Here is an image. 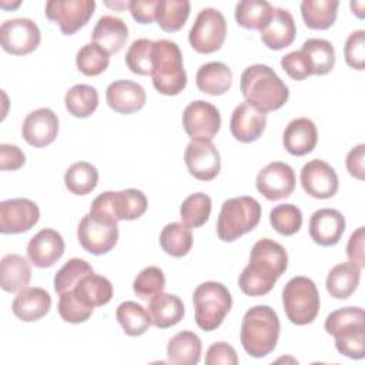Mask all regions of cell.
Listing matches in <instances>:
<instances>
[{
	"instance_id": "17",
	"label": "cell",
	"mask_w": 365,
	"mask_h": 365,
	"mask_svg": "<svg viewBox=\"0 0 365 365\" xmlns=\"http://www.w3.org/2000/svg\"><path fill=\"white\" fill-rule=\"evenodd\" d=\"M184 161L190 174L200 181L214 180L221 170L220 153L211 141L191 140L185 147Z\"/></svg>"
},
{
	"instance_id": "42",
	"label": "cell",
	"mask_w": 365,
	"mask_h": 365,
	"mask_svg": "<svg viewBox=\"0 0 365 365\" xmlns=\"http://www.w3.org/2000/svg\"><path fill=\"white\" fill-rule=\"evenodd\" d=\"M211 215V198L204 192H194L188 195L181 207L180 217L182 224L190 228H198L204 225Z\"/></svg>"
},
{
	"instance_id": "16",
	"label": "cell",
	"mask_w": 365,
	"mask_h": 365,
	"mask_svg": "<svg viewBox=\"0 0 365 365\" xmlns=\"http://www.w3.org/2000/svg\"><path fill=\"white\" fill-rule=\"evenodd\" d=\"M255 185L267 200L278 201L292 194L295 188V173L287 163L272 161L258 173Z\"/></svg>"
},
{
	"instance_id": "18",
	"label": "cell",
	"mask_w": 365,
	"mask_h": 365,
	"mask_svg": "<svg viewBox=\"0 0 365 365\" xmlns=\"http://www.w3.org/2000/svg\"><path fill=\"white\" fill-rule=\"evenodd\" d=\"M304 191L318 200H327L338 191V175L335 170L325 161L314 158L308 161L299 174Z\"/></svg>"
},
{
	"instance_id": "8",
	"label": "cell",
	"mask_w": 365,
	"mask_h": 365,
	"mask_svg": "<svg viewBox=\"0 0 365 365\" xmlns=\"http://www.w3.org/2000/svg\"><path fill=\"white\" fill-rule=\"evenodd\" d=\"M147 197L137 188L123 191H106L94 198L90 214L107 221H131L147 211Z\"/></svg>"
},
{
	"instance_id": "20",
	"label": "cell",
	"mask_w": 365,
	"mask_h": 365,
	"mask_svg": "<svg viewBox=\"0 0 365 365\" xmlns=\"http://www.w3.org/2000/svg\"><path fill=\"white\" fill-rule=\"evenodd\" d=\"M64 254V240L53 228H43L31 237L27 245L29 261L38 268L53 267Z\"/></svg>"
},
{
	"instance_id": "52",
	"label": "cell",
	"mask_w": 365,
	"mask_h": 365,
	"mask_svg": "<svg viewBox=\"0 0 365 365\" xmlns=\"http://www.w3.org/2000/svg\"><path fill=\"white\" fill-rule=\"evenodd\" d=\"M26 163L24 153L13 144H0V170L14 171L23 167Z\"/></svg>"
},
{
	"instance_id": "27",
	"label": "cell",
	"mask_w": 365,
	"mask_h": 365,
	"mask_svg": "<svg viewBox=\"0 0 365 365\" xmlns=\"http://www.w3.org/2000/svg\"><path fill=\"white\" fill-rule=\"evenodd\" d=\"M70 292L74 298L87 308L106 305L113 298V284L108 278L90 272L84 275Z\"/></svg>"
},
{
	"instance_id": "6",
	"label": "cell",
	"mask_w": 365,
	"mask_h": 365,
	"mask_svg": "<svg viewBox=\"0 0 365 365\" xmlns=\"http://www.w3.org/2000/svg\"><path fill=\"white\" fill-rule=\"evenodd\" d=\"M261 220L259 202L247 195L228 198L222 202L217 220V235L221 241L231 242L254 230Z\"/></svg>"
},
{
	"instance_id": "10",
	"label": "cell",
	"mask_w": 365,
	"mask_h": 365,
	"mask_svg": "<svg viewBox=\"0 0 365 365\" xmlns=\"http://www.w3.org/2000/svg\"><path fill=\"white\" fill-rule=\"evenodd\" d=\"M227 36V21L222 13L212 7L202 9L188 33V41L197 53L210 54L221 48Z\"/></svg>"
},
{
	"instance_id": "22",
	"label": "cell",
	"mask_w": 365,
	"mask_h": 365,
	"mask_svg": "<svg viewBox=\"0 0 365 365\" xmlns=\"http://www.w3.org/2000/svg\"><path fill=\"white\" fill-rule=\"evenodd\" d=\"M308 231L315 244L332 247L341 240L345 231V218L335 208L317 210L309 218Z\"/></svg>"
},
{
	"instance_id": "4",
	"label": "cell",
	"mask_w": 365,
	"mask_h": 365,
	"mask_svg": "<svg viewBox=\"0 0 365 365\" xmlns=\"http://www.w3.org/2000/svg\"><path fill=\"white\" fill-rule=\"evenodd\" d=\"M325 331L335 338L339 354L351 359L365 356V312L359 307L332 311L325 319Z\"/></svg>"
},
{
	"instance_id": "49",
	"label": "cell",
	"mask_w": 365,
	"mask_h": 365,
	"mask_svg": "<svg viewBox=\"0 0 365 365\" xmlns=\"http://www.w3.org/2000/svg\"><path fill=\"white\" fill-rule=\"evenodd\" d=\"M344 56L349 67L355 70L365 68V31L364 30L352 31L348 36L344 47Z\"/></svg>"
},
{
	"instance_id": "51",
	"label": "cell",
	"mask_w": 365,
	"mask_h": 365,
	"mask_svg": "<svg viewBox=\"0 0 365 365\" xmlns=\"http://www.w3.org/2000/svg\"><path fill=\"white\" fill-rule=\"evenodd\" d=\"M205 364L207 365H237L238 356L232 345L220 341L207 349L205 354Z\"/></svg>"
},
{
	"instance_id": "1",
	"label": "cell",
	"mask_w": 365,
	"mask_h": 365,
	"mask_svg": "<svg viewBox=\"0 0 365 365\" xmlns=\"http://www.w3.org/2000/svg\"><path fill=\"white\" fill-rule=\"evenodd\" d=\"M288 267L285 248L271 238L257 241L250 254V262L238 278L240 289L250 297L268 294Z\"/></svg>"
},
{
	"instance_id": "30",
	"label": "cell",
	"mask_w": 365,
	"mask_h": 365,
	"mask_svg": "<svg viewBox=\"0 0 365 365\" xmlns=\"http://www.w3.org/2000/svg\"><path fill=\"white\" fill-rule=\"evenodd\" d=\"M31 278L30 262L19 254H7L0 261V287L6 292H20Z\"/></svg>"
},
{
	"instance_id": "26",
	"label": "cell",
	"mask_w": 365,
	"mask_h": 365,
	"mask_svg": "<svg viewBox=\"0 0 365 365\" xmlns=\"http://www.w3.org/2000/svg\"><path fill=\"white\" fill-rule=\"evenodd\" d=\"M51 307L50 294L40 287H27L17 292L13 299V314L24 322H33L43 318Z\"/></svg>"
},
{
	"instance_id": "41",
	"label": "cell",
	"mask_w": 365,
	"mask_h": 365,
	"mask_svg": "<svg viewBox=\"0 0 365 365\" xmlns=\"http://www.w3.org/2000/svg\"><path fill=\"white\" fill-rule=\"evenodd\" d=\"M309 60L312 74L325 76L335 66V50L331 41L324 38H308L301 48Z\"/></svg>"
},
{
	"instance_id": "11",
	"label": "cell",
	"mask_w": 365,
	"mask_h": 365,
	"mask_svg": "<svg viewBox=\"0 0 365 365\" xmlns=\"http://www.w3.org/2000/svg\"><path fill=\"white\" fill-rule=\"evenodd\" d=\"M96 9L94 0H50L46 3V17L58 24L66 36H71L87 24Z\"/></svg>"
},
{
	"instance_id": "56",
	"label": "cell",
	"mask_w": 365,
	"mask_h": 365,
	"mask_svg": "<svg viewBox=\"0 0 365 365\" xmlns=\"http://www.w3.org/2000/svg\"><path fill=\"white\" fill-rule=\"evenodd\" d=\"M351 9H352V13H355L359 19L364 17V1H351Z\"/></svg>"
},
{
	"instance_id": "46",
	"label": "cell",
	"mask_w": 365,
	"mask_h": 365,
	"mask_svg": "<svg viewBox=\"0 0 365 365\" xmlns=\"http://www.w3.org/2000/svg\"><path fill=\"white\" fill-rule=\"evenodd\" d=\"M94 272L93 267L81 258L68 259L54 275V289L60 295L70 291L84 275Z\"/></svg>"
},
{
	"instance_id": "24",
	"label": "cell",
	"mask_w": 365,
	"mask_h": 365,
	"mask_svg": "<svg viewBox=\"0 0 365 365\" xmlns=\"http://www.w3.org/2000/svg\"><path fill=\"white\" fill-rule=\"evenodd\" d=\"M261 41L271 50H282L292 44L297 27L292 14L287 9L274 7L271 20L259 31Z\"/></svg>"
},
{
	"instance_id": "47",
	"label": "cell",
	"mask_w": 365,
	"mask_h": 365,
	"mask_svg": "<svg viewBox=\"0 0 365 365\" xmlns=\"http://www.w3.org/2000/svg\"><path fill=\"white\" fill-rule=\"evenodd\" d=\"M165 288V277L164 272L158 267H145L141 269L134 282L133 291L141 299H150L154 295L163 292Z\"/></svg>"
},
{
	"instance_id": "3",
	"label": "cell",
	"mask_w": 365,
	"mask_h": 365,
	"mask_svg": "<svg viewBox=\"0 0 365 365\" xmlns=\"http://www.w3.org/2000/svg\"><path fill=\"white\" fill-rule=\"evenodd\" d=\"M279 331L277 312L268 305H255L242 318L241 345L250 356L264 358L275 349Z\"/></svg>"
},
{
	"instance_id": "7",
	"label": "cell",
	"mask_w": 365,
	"mask_h": 365,
	"mask_svg": "<svg viewBox=\"0 0 365 365\" xmlns=\"http://www.w3.org/2000/svg\"><path fill=\"white\" fill-rule=\"evenodd\" d=\"M192 304L198 328L208 332L222 324L232 307V297L224 284L205 281L194 289Z\"/></svg>"
},
{
	"instance_id": "13",
	"label": "cell",
	"mask_w": 365,
	"mask_h": 365,
	"mask_svg": "<svg viewBox=\"0 0 365 365\" xmlns=\"http://www.w3.org/2000/svg\"><path fill=\"white\" fill-rule=\"evenodd\" d=\"M77 238L87 252L103 255L115 247L118 241V225L117 222L96 218L88 212L77 227Z\"/></svg>"
},
{
	"instance_id": "54",
	"label": "cell",
	"mask_w": 365,
	"mask_h": 365,
	"mask_svg": "<svg viewBox=\"0 0 365 365\" xmlns=\"http://www.w3.org/2000/svg\"><path fill=\"white\" fill-rule=\"evenodd\" d=\"M158 0H133L128 10L133 19L141 24H150L155 20V9Z\"/></svg>"
},
{
	"instance_id": "34",
	"label": "cell",
	"mask_w": 365,
	"mask_h": 365,
	"mask_svg": "<svg viewBox=\"0 0 365 365\" xmlns=\"http://www.w3.org/2000/svg\"><path fill=\"white\" fill-rule=\"evenodd\" d=\"M338 7V0H302L301 14L307 27L327 30L335 23Z\"/></svg>"
},
{
	"instance_id": "29",
	"label": "cell",
	"mask_w": 365,
	"mask_h": 365,
	"mask_svg": "<svg viewBox=\"0 0 365 365\" xmlns=\"http://www.w3.org/2000/svg\"><path fill=\"white\" fill-rule=\"evenodd\" d=\"M147 311L151 318V325L160 329L177 325L185 312L182 301L177 295L165 292H160L150 298Z\"/></svg>"
},
{
	"instance_id": "37",
	"label": "cell",
	"mask_w": 365,
	"mask_h": 365,
	"mask_svg": "<svg viewBox=\"0 0 365 365\" xmlns=\"http://www.w3.org/2000/svg\"><path fill=\"white\" fill-rule=\"evenodd\" d=\"M160 245L171 257L180 258L187 255L192 247L191 228L182 222L167 224L160 234Z\"/></svg>"
},
{
	"instance_id": "5",
	"label": "cell",
	"mask_w": 365,
	"mask_h": 365,
	"mask_svg": "<svg viewBox=\"0 0 365 365\" xmlns=\"http://www.w3.org/2000/svg\"><path fill=\"white\" fill-rule=\"evenodd\" d=\"M151 80L154 88L164 96H177L185 88L187 73L177 43L165 38L153 43Z\"/></svg>"
},
{
	"instance_id": "9",
	"label": "cell",
	"mask_w": 365,
	"mask_h": 365,
	"mask_svg": "<svg viewBox=\"0 0 365 365\" xmlns=\"http://www.w3.org/2000/svg\"><path fill=\"white\" fill-rule=\"evenodd\" d=\"M282 305L287 318L295 325L311 324L319 312V294L308 277L291 278L282 289Z\"/></svg>"
},
{
	"instance_id": "55",
	"label": "cell",
	"mask_w": 365,
	"mask_h": 365,
	"mask_svg": "<svg viewBox=\"0 0 365 365\" xmlns=\"http://www.w3.org/2000/svg\"><path fill=\"white\" fill-rule=\"evenodd\" d=\"M346 170L348 173L359 180L364 181L365 180V144H358L354 148H351V151L346 154Z\"/></svg>"
},
{
	"instance_id": "44",
	"label": "cell",
	"mask_w": 365,
	"mask_h": 365,
	"mask_svg": "<svg viewBox=\"0 0 365 365\" xmlns=\"http://www.w3.org/2000/svg\"><path fill=\"white\" fill-rule=\"evenodd\" d=\"M153 43L148 38H137L125 53L127 67L138 76H151L153 70Z\"/></svg>"
},
{
	"instance_id": "38",
	"label": "cell",
	"mask_w": 365,
	"mask_h": 365,
	"mask_svg": "<svg viewBox=\"0 0 365 365\" xmlns=\"http://www.w3.org/2000/svg\"><path fill=\"white\" fill-rule=\"evenodd\" d=\"M64 104L67 111L77 117H90L98 106V93L93 86L76 84L64 96Z\"/></svg>"
},
{
	"instance_id": "21",
	"label": "cell",
	"mask_w": 365,
	"mask_h": 365,
	"mask_svg": "<svg viewBox=\"0 0 365 365\" xmlns=\"http://www.w3.org/2000/svg\"><path fill=\"white\" fill-rule=\"evenodd\" d=\"M265 124V113L248 101H244L234 108L230 120V130L235 140L241 143H252L261 137Z\"/></svg>"
},
{
	"instance_id": "40",
	"label": "cell",
	"mask_w": 365,
	"mask_h": 365,
	"mask_svg": "<svg viewBox=\"0 0 365 365\" xmlns=\"http://www.w3.org/2000/svg\"><path fill=\"white\" fill-rule=\"evenodd\" d=\"M115 318L123 327L124 332L130 336L143 335L151 325V318L148 315V311L143 305L134 301L121 302L117 307Z\"/></svg>"
},
{
	"instance_id": "14",
	"label": "cell",
	"mask_w": 365,
	"mask_h": 365,
	"mask_svg": "<svg viewBox=\"0 0 365 365\" xmlns=\"http://www.w3.org/2000/svg\"><path fill=\"white\" fill-rule=\"evenodd\" d=\"M182 127L191 140L211 141L221 127V114L214 104L195 100L184 108Z\"/></svg>"
},
{
	"instance_id": "25",
	"label": "cell",
	"mask_w": 365,
	"mask_h": 365,
	"mask_svg": "<svg viewBox=\"0 0 365 365\" xmlns=\"http://www.w3.org/2000/svg\"><path fill=\"white\" fill-rule=\"evenodd\" d=\"M318 141L317 125L307 117H298L288 123L282 134L284 148L297 157L311 153Z\"/></svg>"
},
{
	"instance_id": "33",
	"label": "cell",
	"mask_w": 365,
	"mask_h": 365,
	"mask_svg": "<svg viewBox=\"0 0 365 365\" xmlns=\"http://www.w3.org/2000/svg\"><path fill=\"white\" fill-rule=\"evenodd\" d=\"M202 344L192 331L175 334L167 344V358L175 365H195L201 358Z\"/></svg>"
},
{
	"instance_id": "12",
	"label": "cell",
	"mask_w": 365,
	"mask_h": 365,
	"mask_svg": "<svg viewBox=\"0 0 365 365\" xmlns=\"http://www.w3.org/2000/svg\"><path fill=\"white\" fill-rule=\"evenodd\" d=\"M41 40L38 26L26 17L4 20L0 27V43L4 51L13 56H26L34 51Z\"/></svg>"
},
{
	"instance_id": "31",
	"label": "cell",
	"mask_w": 365,
	"mask_h": 365,
	"mask_svg": "<svg viewBox=\"0 0 365 365\" xmlns=\"http://www.w3.org/2000/svg\"><path fill=\"white\" fill-rule=\"evenodd\" d=\"M197 87L210 96H221L231 88L232 71L221 61L202 64L195 74Z\"/></svg>"
},
{
	"instance_id": "53",
	"label": "cell",
	"mask_w": 365,
	"mask_h": 365,
	"mask_svg": "<svg viewBox=\"0 0 365 365\" xmlns=\"http://www.w3.org/2000/svg\"><path fill=\"white\" fill-rule=\"evenodd\" d=\"M364 241H365V228L359 227L356 228L346 244V255L348 261L355 264L358 268H362L365 264L364 258Z\"/></svg>"
},
{
	"instance_id": "28",
	"label": "cell",
	"mask_w": 365,
	"mask_h": 365,
	"mask_svg": "<svg viewBox=\"0 0 365 365\" xmlns=\"http://www.w3.org/2000/svg\"><path fill=\"white\" fill-rule=\"evenodd\" d=\"M91 38L93 43L103 47L108 54H114L124 47L128 38V29L124 20L107 14L97 20L91 33Z\"/></svg>"
},
{
	"instance_id": "35",
	"label": "cell",
	"mask_w": 365,
	"mask_h": 365,
	"mask_svg": "<svg viewBox=\"0 0 365 365\" xmlns=\"http://www.w3.org/2000/svg\"><path fill=\"white\" fill-rule=\"evenodd\" d=\"M274 7L265 0H242L235 6L237 23L248 30H262L271 20Z\"/></svg>"
},
{
	"instance_id": "2",
	"label": "cell",
	"mask_w": 365,
	"mask_h": 365,
	"mask_svg": "<svg viewBox=\"0 0 365 365\" xmlns=\"http://www.w3.org/2000/svg\"><path fill=\"white\" fill-rule=\"evenodd\" d=\"M240 88L245 101L262 113L281 108L289 97L285 83L265 64L248 66L241 74Z\"/></svg>"
},
{
	"instance_id": "43",
	"label": "cell",
	"mask_w": 365,
	"mask_h": 365,
	"mask_svg": "<svg viewBox=\"0 0 365 365\" xmlns=\"http://www.w3.org/2000/svg\"><path fill=\"white\" fill-rule=\"evenodd\" d=\"M110 63V54L96 43L84 44L76 56L77 68L84 76H98L101 74Z\"/></svg>"
},
{
	"instance_id": "15",
	"label": "cell",
	"mask_w": 365,
	"mask_h": 365,
	"mask_svg": "<svg viewBox=\"0 0 365 365\" xmlns=\"http://www.w3.org/2000/svg\"><path fill=\"white\" fill-rule=\"evenodd\" d=\"M40 218L37 204L29 198H11L0 202V232L20 234L33 228Z\"/></svg>"
},
{
	"instance_id": "45",
	"label": "cell",
	"mask_w": 365,
	"mask_h": 365,
	"mask_svg": "<svg viewBox=\"0 0 365 365\" xmlns=\"http://www.w3.org/2000/svg\"><path fill=\"white\" fill-rule=\"evenodd\" d=\"M269 222L281 235H294L302 225V212L294 204H279L271 210Z\"/></svg>"
},
{
	"instance_id": "19",
	"label": "cell",
	"mask_w": 365,
	"mask_h": 365,
	"mask_svg": "<svg viewBox=\"0 0 365 365\" xmlns=\"http://www.w3.org/2000/svg\"><path fill=\"white\" fill-rule=\"evenodd\" d=\"M57 133L58 117L47 107L29 113L21 125V135L26 143L37 148L51 144L56 140Z\"/></svg>"
},
{
	"instance_id": "32",
	"label": "cell",
	"mask_w": 365,
	"mask_h": 365,
	"mask_svg": "<svg viewBox=\"0 0 365 365\" xmlns=\"http://www.w3.org/2000/svg\"><path fill=\"white\" fill-rule=\"evenodd\" d=\"M361 268L346 261L331 268L327 277V291L335 299L349 298L359 285Z\"/></svg>"
},
{
	"instance_id": "23",
	"label": "cell",
	"mask_w": 365,
	"mask_h": 365,
	"mask_svg": "<svg viewBox=\"0 0 365 365\" xmlns=\"http://www.w3.org/2000/svg\"><path fill=\"white\" fill-rule=\"evenodd\" d=\"M106 100L111 110L120 114H131L145 104V90L135 81L117 80L108 84Z\"/></svg>"
},
{
	"instance_id": "48",
	"label": "cell",
	"mask_w": 365,
	"mask_h": 365,
	"mask_svg": "<svg viewBox=\"0 0 365 365\" xmlns=\"http://www.w3.org/2000/svg\"><path fill=\"white\" fill-rule=\"evenodd\" d=\"M57 309L61 319L70 324L86 322L94 311L93 308H87L81 302H78L70 291L60 294Z\"/></svg>"
},
{
	"instance_id": "36",
	"label": "cell",
	"mask_w": 365,
	"mask_h": 365,
	"mask_svg": "<svg viewBox=\"0 0 365 365\" xmlns=\"http://www.w3.org/2000/svg\"><path fill=\"white\" fill-rule=\"evenodd\" d=\"M188 0H158L155 9V20L161 30L174 33L182 29L190 16Z\"/></svg>"
},
{
	"instance_id": "50",
	"label": "cell",
	"mask_w": 365,
	"mask_h": 365,
	"mask_svg": "<svg viewBox=\"0 0 365 365\" xmlns=\"http://www.w3.org/2000/svg\"><path fill=\"white\" fill-rule=\"evenodd\" d=\"M281 67L292 80H297V81L305 80L307 77L312 76L309 60L302 50L291 51L285 54L281 58Z\"/></svg>"
},
{
	"instance_id": "39",
	"label": "cell",
	"mask_w": 365,
	"mask_h": 365,
	"mask_svg": "<svg viewBox=\"0 0 365 365\" xmlns=\"http://www.w3.org/2000/svg\"><path fill=\"white\" fill-rule=\"evenodd\" d=\"M98 182L97 168L87 161H77L71 164L64 174V184L71 194H90Z\"/></svg>"
}]
</instances>
